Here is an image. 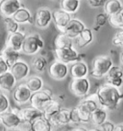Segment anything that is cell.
I'll list each match as a JSON object with an SVG mask.
<instances>
[{
	"label": "cell",
	"instance_id": "6da1fadb",
	"mask_svg": "<svg viewBox=\"0 0 123 131\" xmlns=\"http://www.w3.org/2000/svg\"><path fill=\"white\" fill-rule=\"evenodd\" d=\"M98 102L101 107L109 110H115L117 108L123 100V93L111 84L106 83L97 89L96 91Z\"/></svg>",
	"mask_w": 123,
	"mask_h": 131
},
{
	"label": "cell",
	"instance_id": "7a4b0ae2",
	"mask_svg": "<svg viewBox=\"0 0 123 131\" xmlns=\"http://www.w3.org/2000/svg\"><path fill=\"white\" fill-rule=\"evenodd\" d=\"M99 107H101V105L98 102L97 95L96 93H94V94L89 96L85 100H83L75 107V109L80 117L81 123L86 124V123L91 122V114Z\"/></svg>",
	"mask_w": 123,
	"mask_h": 131
},
{
	"label": "cell",
	"instance_id": "3957f363",
	"mask_svg": "<svg viewBox=\"0 0 123 131\" xmlns=\"http://www.w3.org/2000/svg\"><path fill=\"white\" fill-rule=\"evenodd\" d=\"M112 65V59L109 56H98L92 61V67L91 71V76L95 79H102L107 76Z\"/></svg>",
	"mask_w": 123,
	"mask_h": 131
},
{
	"label": "cell",
	"instance_id": "277c9868",
	"mask_svg": "<svg viewBox=\"0 0 123 131\" xmlns=\"http://www.w3.org/2000/svg\"><path fill=\"white\" fill-rule=\"evenodd\" d=\"M43 40L40 35L32 34V35L25 37L21 52H23L25 55L35 56L43 48Z\"/></svg>",
	"mask_w": 123,
	"mask_h": 131
},
{
	"label": "cell",
	"instance_id": "5b68a950",
	"mask_svg": "<svg viewBox=\"0 0 123 131\" xmlns=\"http://www.w3.org/2000/svg\"><path fill=\"white\" fill-rule=\"evenodd\" d=\"M52 100H54V99H53V94H52L51 90L41 89L40 91L33 93L31 100H30V103H31V106H33V107H35V108L40 110V111H43L44 107Z\"/></svg>",
	"mask_w": 123,
	"mask_h": 131
},
{
	"label": "cell",
	"instance_id": "8992f818",
	"mask_svg": "<svg viewBox=\"0 0 123 131\" xmlns=\"http://www.w3.org/2000/svg\"><path fill=\"white\" fill-rule=\"evenodd\" d=\"M55 55L56 58L61 62H65L66 64L76 62L81 59V56L78 52L71 47H64V48H55Z\"/></svg>",
	"mask_w": 123,
	"mask_h": 131
},
{
	"label": "cell",
	"instance_id": "52a82bcc",
	"mask_svg": "<svg viewBox=\"0 0 123 131\" xmlns=\"http://www.w3.org/2000/svg\"><path fill=\"white\" fill-rule=\"evenodd\" d=\"M69 89L73 95L82 98L87 96L91 90V81L87 77L80 79H72L69 85Z\"/></svg>",
	"mask_w": 123,
	"mask_h": 131
},
{
	"label": "cell",
	"instance_id": "ba28073f",
	"mask_svg": "<svg viewBox=\"0 0 123 131\" xmlns=\"http://www.w3.org/2000/svg\"><path fill=\"white\" fill-rule=\"evenodd\" d=\"M52 20H53V13L51 12L50 9L41 7L37 11L34 18V24L40 29H45L50 25Z\"/></svg>",
	"mask_w": 123,
	"mask_h": 131
},
{
	"label": "cell",
	"instance_id": "9c48e42d",
	"mask_svg": "<svg viewBox=\"0 0 123 131\" xmlns=\"http://www.w3.org/2000/svg\"><path fill=\"white\" fill-rule=\"evenodd\" d=\"M48 73H49L50 77L53 80H63L67 77V75L69 73L68 66H67L66 63L61 62L57 59L56 61H54L49 66Z\"/></svg>",
	"mask_w": 123,
	"mask_h": 131
},
{
	"label": "cell",
	"instance_id": "30bf717a",
	"mask_svg": "<svg viewBox=\"0 0 123 131\" xmlns=\"http://www.w3.org/2000/svg\"><path fill=\"white\" fill-rule=\"evenodd\" d=\"M33 92L30 90L27 84L21 83L15 86L13 92V99L17 104H25L30 102Z\"/></svg>",
	"mask_w": 123,
	"mask_h": 131
},
{
	"label": "cell",
	"instance_id": "8fae6325",
	"mask_svg": "<svg viewBox=\"0 0 123 131\" xmlns=\"http://www.w3.org/2000/svg\"><path fill=\"white\" fill-rule=\"evenodd\" d=\"M21 7L20 0H2L0 2V15L3 17H11Z\"/></svg>",
	"mask_w": 123,
	"mask_h": 131
},
{
	"label": "cell",
	"instance_id": "7c38bea8",
	"mask_svg": "<svg viewBox=\"0 0 123 131\" xmlns=\"http://www.w3.org/2000/svg\"><path fill=\"white\" fill-rule=\"evenodd\" d=\"M0 119L9 129H15L22 121L20 116L18 115L17 108H13L12 110H8L6 112L0 114Z\"/></svg>",
	"mask_w": 123,
	"mask_h": 131
},
{
	"label": "cell",
	"instance_id": "4fadbf2b",
	"mask_svg": "<svg viewBox=\"0 0 123 131\" xmlns=\"http://www.w3.org/2000/svg\"><path fill=\"white\" fill-rule=\"evenodd\" d=\"M10 71L12 74L15 76L17 81L22 80L26 79L27 77L29 76L30 74V66L28 65V63H26L23 60L18 59L17 61L15 62L14 65L10 68Z\"/></svg>",
	"mask_w": 123,
	"mask_h": 131
},
{
	"label": "cell",
	"instance_id": "5bb4252c",
	"mask_svg": "<svg viewBox=\"0 0 123 131\" xmlns=\"http://www.w3.org/2000/svg\"><path fill=\"white\" fill-rule=\"evenodd\" d=\"M71 19L72 18H71L70 14L61 10H61H56L53 13V20H54L55 25L61 33H64L65 27L67 26V24Z\"/></svg>",
	"mask_w": 123,
	"mask_h": 131
},
{
	"label": "cell",
	"instance_id": "9a60e30c",
	"mask_svg": "<svg viewBox=\"0 0 123 131\" xmlns=\"http://www.w3.org/2000/svg\"><path fill=\"white\" fill-rule=\"evenodd\" d=\"M25 37V34L19 32V31L9 34V36L7 37V41H6V46L13 48L14 50L17 52H21Z\"/></svg>",
	"mask_w": 123,
	"mask_h": 131
},
{
	"label": "cell",
	"instance_id": "2e32d148",
	"mask_svg": "<svg viewBox=\"0 0 123 131\" xmlns=\"http://www.w3.org/2000/svg\"><path fill=\"white\" fill-rule=\"evenodd\" d=\"M70 114H71V111L69 109L61 108L57 114L51 117L49 121L51 124H53V126H64V125H66L71 123Z\"/></svg>",
	"mask_w": 123,
	"mask_h": 131
},
{
	"label": "cell",
	"instance_id": "e0dca14e",
	"mask_svg": "<svg viewBox=\"0 0 123 131\" xmlns=\"http://www.w3.org/2000/svg\"><path fill=\"white\" fill-rule=\"evenodd\" d=\"M86 29V26L79 19H71L65 27L64 33L71 38H76L80 34Z\"/></svg>",
	"mask_w": 123,
	"mask_h": 131
},
{
	"label": "cell",
	"instance_id": "ac0fdd59",
	"mask_svg": "<svg viewBox=\"0 0 123 131\" xmlns=\"http://www.w3.org/2000/svg\"><path fill=\"white\" fill-rule=\"evenodd\" d=\"M17 80L15 76L12 74L11 71H8L7 73L0 76V89L6 92H12L16 86Z\"/></svg>",
	"mask_w": 123,
	"mask_h": 131
},
{
	"label": "cell",
	"instance_id": "d6986e66",
	"mask_svg": "<svg viewBox=\"0 0 123 131\" xmlns=\"http://www.w3.org/2000/svg\"><path fill=\"white\" fill-rule=\"evenodd\" d=\"M69 72H70V76L72 77V79L86 78L89 74V67L86 62L78 60L71 65Z\"/></svg>",
	"mask_w": 123,
	"mask_h": 131
},
{
	"label": "cell",
	"instance_id": "ffe728a7",
	"mask_svg": "<svg viewBox=\"0 0 123 131\" xmlns=\"http://www.w3.org/2000/svg\"><path fill=\"white\" fill-rule=\"evenodd\" d=\"M18 115L20 116L21 120L28 121V122L32 123L36 119L43 116V112L31 106V107H27V108H23V109H18Z\"/></svg>",
	"mask_w": 123,
	"mask_h": 131
},
{
	"label": "cell",
	"instance_id": "44dd1931",
	"mask_svg": "<svg viewBox=\"0 0 123 131\" xmlns=\"http://www.w3.org/2000/svg\"><path fill=\"white\" fill-rule=\"evenodd\" d=\"M20 52H17L14 50L13 48L9 47V46H5L3 50L1 51L0 56L4 58V60L7 62V64L9 67L11 68L12 66L15 64V62L17 61L19 58H20Z\"/></svg>",
	"mask_w": 123,
	"mask_h": 131
},
{
	"label": "cell",
	"instance_id": "7402d4cb",
	"mask_svg": "<svg viewBox=\"0 0 123 131\" xmlns=\"http://www.w3.org/2000/svg\"><path fill=\"white\" fill-rule=\"evenodd\" d=\"M13 18L18 24H33L34 23L31 12L24 7H21L19 10H17V12L13 15Z\"/></svg>",
	"mask_w": 123,
	"mask_h": 131
},
{
	"label": "cell",
	"instance_id": "603a6c76",
	"mask_svg": "<svg viewBox=\"0 0 123 131\" xmlns=\"http://www.w3.org/2000/svg\"><path fill=\"white\" fill-rule=\"evenodd\" d=\"M53 124L44 116L32 122V131H53Z\"/></svg>",
	"mask_w": 123,
	"mask_h": 131
},
{
	"label": "cell",
	"instance_id": "cb8c5ba5",
	"mask_svg": "<svg viewBox=\"0 0 123 131\" xmlns=\"http://www.w3.org/2000/svg\"><path fill=\"white\" fill-rule=\"evenodd\" d=\"M76 42H77V46L80 48H83L85 46H87L89 44H91L93 40V35H92V32H91V29H86L84 30L82 33L80 34L79 36L76 37Z\"/></svg>",
	"mask_w": 123,
	"mask_h": 131
},
{
	"label": "cell",
	"instance_id": "d4e9b609",
	"mask_svg": "<svg viewBox=\"0 0 123 131\" xmlns=\"http://www.w3.org/2000/svg\"><path fill=\"white\" fill-rule=\"evenodd\" d=\"M123 7L120 0H108L104 5V13L109 16L116 14Z\"/></svg>",
	"mask_w": 123,
	"mask_h": 131
},
{
	"label": "cell",
	"instance_id": "484cf974",
	"mask_svg": "<svg viewBox=\"0 0 123 131\" xmlns=\"http://www.w3.org/2000/svg\"><path fill=\"white\" fill-rule=\"evenodd\" d=\"M61 109V105L60 102L56 101V100H52L48 104H47L43 109V116L46 118V119H50L51 117H53L55 114L57 113Z\"/></svg>",
	"mask_w": 123,
	"mask_h": 131
},
{
	"label": "cell",
	"instance_id": "4316f807",
	"mask_svg": "<svg viewBox=\"0 0 123 131\" xmlns=\"http://www.w3.org/2000/svg\"><path fill=\"white\" fill-rule=\"evenodd\" d=\"M107 112H106L105 108L103 107H99L95 110L92 114H91V122L95 125V126H99L101 125L105 121H107Z\"/></svg>",
	"mask_w": 123,
	"mask_h": 131
},
{
	"label": "cell",
	"instance_id": "83f0119b",
	"mask_svg": "<svg viewBox=\"0 0 123 131\" xmlns=\"http://www.w3.org/2000/svg\"><path fill=\"white\" fill-rule=\"evenodd\" d=\"M26 84H27V86H28V88H29L30 90L33 93H35V92L40 91L42 89V87H43L44 83L41 78H40V77L38 76H32L27 80Z\"/></svg>",
	"mask_w": 123,
	"mask_h": 131
},
{
	"label": "cell",
	"instance_id": "f1b7e54d",
	"mask_svg": "<svg viewBox=\"0 0 123 131\" xmlns=\"http://www.w3.org/2000/svg\"><path fill=\"white\" fill-rule=\"evenodd\" d=\"M80 7V0H61V9L68 14H74Z\"/></svg>",
	"mask_w": 123,
	"mask_h": 131
},
{
	"label": "cell",
	"instance_id": "f546056e",
	"mask_svg": "<svg viewBox=\"0 0 123 131\" xmlns=\"http://www.w3.org/2000/svg\"><path fill=\"white\" fill-rule=\"evenodd\" d=\"M55 48H64V47H71L73 46L72 38L69 37L65 33H61L56 37L54 42Z\"/></svg>",
	"mask_w": 123,
	"mask_h": 131
},
{
	"label": "cell",
	"instance_id": "4dcf8cb0",
	"mask_svg": "<svg viewBox=\"0 0 123 131\" xmlns=\"http://www.w3.org/2000/svg\"><path fill=\"white\" fill-rule=\"evenodd\" d=\"M32 66L38 73H43L47 67L46 58L42 56H36L32 59Z\"/></svg>",
	"mask_w": 123,
	"mask_h": 131
},
{
	"label": "cell",
	"instance_id": "1f68e13d",
	"mask_svg": "<svg viewBox=\"0 0 123 131\" xmlns=\"http://www.w3.org/2000/svg\"><path fill=\"white\" fill-rule=\"evenodd\" d=\"M108 21L112 27L117 29H123V7L116 14L109 16Z\"/></svg>",
	"mask_w": 123,
	"mask_h": 131
},
{
	"label": "cell",
	"instance_id": "d6a6232c",
	"mask_svg": "<svg viewBox=\"0 0 123 131\" xmlns=\"http://www.w3.org/2000/svg\"><path fill=\"white\" fill-rule=\"evenodd\" d=\"M3 22L4 25H5V28H6V31L9 34L15 33V32H17L18 31L19 24L13 18V16H11V17H4Z\"/></svg>",
	"mask_w": 123,
	"mask_h": 131
},
{
	"label": "cell",
	"instance_id": "836d02e7",
	"mask_svg": "<svg viewBox=\"0 0 123 131\" xmlns=\"http://www.w3.org/2000/svg\"><path fill=\"white\" fill-rule=\"evenodd\" d=\"M107 80H116V79H123V69L120 66H115L110 69V71L107 74Z\"/></svg>",
	"mask_w": 123,
	"mask_h": 131
},
{
	"label": "cell",
	"instance_id": "e575fe53",
	"mask_svg": "<svg viewBox=\"0 0 123 131\" xmlns=\"http://www.w3.org/2000/svg\"><path fill=\"white\" fill-rule=\"evenodd\" d=\"M10 109V101L8 96L2 89H0V114L6 112Z\"/></svg>",
	"mask_w": 123,
	"mask_h": 131
},
{
	"label": "cell",
	"instance_id": "d590c367",
	"mask_svg": "<svg viewBox=\"0 0 123 131\" xmlns=\"http://www.w3.org/2000/svg\"><path fill=\"white\" fill-rule=\"evenodd\" d=\"M108 15H106L105 13L104 14H98L95 17V27H94V30H98L100 27H103V26L106 24V22L108 21Z\"/></svg>",
	"mask_w": 123,
	"mask_h": 131
},
{
	"label": "cell",
	"instance_id": "8d00e7d4",
	"mask_svg": "<svg viewBox=\"0 0 123 131\" xmlns=\"http://www.w3.org/2000/svg\"><path fill=\"white\" fill-rule=\"evenodd\" d=\"M14 130L15 131H32V123H31V122H28V121L22 120Z\"/></svg>",
	"mask_w": 123,
	"mask_h": 131
},
{
	"label": "cell",
	"instance_id": "74e56055",
	"mask_svg": "<svg viewBox=\"0 0 123 131\" xmlns=\"http://www.w3.org/2000/svg\"><path fill=\"white\" fill-rule=\"evenodd\" d=\"M112 44L123 48V29H120L112 37Z\"/></svg>",
	"mask_w": 123,
	"mask_h": 131
},
{
	"label": "cell",
	"instance_id": "f35d334b",
	"mask_svg": "<svg viewBox=\"0 0 123 131\" xmlns=\"http://www.w3.org/2000/svg\"><path fill=\"white\" fill-rule=\"evenodd\" d=\"M115 126H116V124H113L112 121L107 120V121H105L101 125H99L97 127L101 131H113Z\"/></svg>",
	"mask_w": 123,
	"mask_h": 131
},
{
	"label": "cell",
	"instance_id": "ab89813d",
	"mask_svg": "<svg viewBox=\"0 0 123 131\" xmlns=\"http://www.w3.org/2000/svg\"><path fill=\"white\" fill-rule=\"evenodd\" d=\"M108 0H87L89 5L92 8H100L104 7L105 3Z\"/></svg>",
	"mask_w": 123,
	"mask_h": 131
},
{
	"label": "cell",
	"instance_id": "60d3db41",
	"mask_svg": "<svg viewBox=\"0 0 123 131\" xmlns=\"http://www.w3.org/2000/svg\"><path fill=\"white\" fill-rule=\"evenodd\" d=\"M8 71H10V67L7 64V62L4 60V58L0 56V76L7 73Z\"/></svg>",
	"mask_w": 123,
	"mask_h": 131
},
{
	"label": "cell",
	"instance_id": "b9f144b4",
	"mask_svg": "<svg viewBox=\"0 0 123 131\" xmlns=\"http://www.w3.org/2000/svg\"><path fill=\"white\" fill-rule=\"evenodd\" d=\"M71 111V114H70V119H71V123L72 124H82L81 123V120H80V117L77 113L75 107L73 109H70Z\"/></svg>",
	"mask_w": 123,
	"mask_h": 131
},
{
	"label": "cell",
	"instance_id": "7bdbcfd3",
	"mask_svg": "<svg viewBox=\"0 0 123 131\" xmlns=\"http://www.w3.org/2000/svg\"><path fill=\"white\" fill-rule=\"evenodd\" d=\"M107 83L111 84L116 88H120L123 86V79H116V80H107Z\"/></svg>",
	"mask_w": 123,
	"mask_h": 131
},
{
	"label": "cell",
	"instance_id": "ee69618b",
	"mask_svg": "<svg viewBox=\"0 0 123 131\" xmlns=\"http://www.w3.org/2000/svg\"><path fill=\"white\" fill-rule=\"evenodd\" d=\"M8 130H9V128L5 125V124L0 119V131H8Z\"/></svg>",
	"mask_w": 123,
	"mask_h": 131
},
{
	"label": "cell",
	"instance_id": "f6af8a7d",
	"mask_svg": "<svg viewBox=\"0 0 123 131\" xmlns=\"http://www.w3.org/2000/svg\"><path fill=\"white\" fill-rule=\"evenodd\" d=\"M113 131H123V124H117V125H116Z\"/></svg>",
	"mask_w": 123,
	"mask_h": 131
},
{
	"label": "cell",
	"instance_id": "bcb514c9",
	"mask_svg": "<svg viewBox=\"0 0 123 131\" xmlns=\"http://www.w3.org/2000/svg\"><path fill=\"white\" fill-rule=\"evenodd\" d=\"M73 131H89V129L85 127H77L76 129H74Z\"/></svg>",
	"mask_w": 123,
	"mask_h": 131
},
{
	"label": "cell",
	"instance_id": "7dc6e473",
	"mask_svg": "<svg viewBox=\"0 0 123 131\" xmlns=\"http://www.w3.org/2000/svg\"><path fill=\"white\" fill-rule=\"evenodd\" d=\"M89 131H101L99 128L96 126V127H93V128H91V129H89Z\"/></svg>",
	"mask_w": 123,
	"mask_h": 131
},
{
	"label": "cell",
	"instance_id": "c3c4849f",
	"mask_svg": "<svg viewBox=\"0 0 123 131\" xmlns=\"http://www.w3.org/2000/svg\"><path fill=\"white\" fill-rule=\"evenodd\" d=\"M120 62H121V64L123 66V51L121 52V54H120Z\"/></svg>",
	"mask_w": 123,
	"mask_h": 131
},
{
	"label": "cell",
	"instance_id": "681fc988",
	"mask_svg": "<svg viewBox=\"0 0 123 131\" xmlns=\"http://www.w3.org/2000/svg\"><path fill=\"white\" fill-rule=\"evenodd\" d=\"M1 1H2V0H0V2H1Z\"/></svg>",
	"mask_w": 123,
	"mask_h": 131
}]
</instances>
